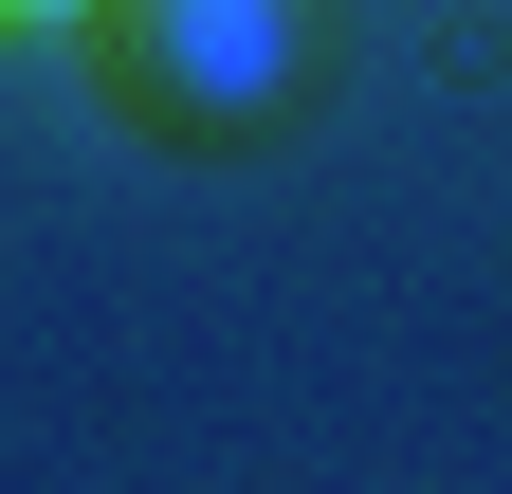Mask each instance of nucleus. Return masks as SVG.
<instances>
[{
    "label": "nucleus",
    "instance_id": "1",
    "mask_svg": "<svg viewBox=\"0 0 512 494\" xmlns=\"http://www.w3.org/2000/svg\"><path fill=\"white\" fill-rule=\"evenodd\" d=\"M92 74L147 129H256L293 74V19L275 0H92Z\"/></svg>",
    "mask_w": 512,
    "mask_h": 494
}]
</instances>
